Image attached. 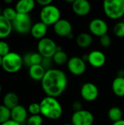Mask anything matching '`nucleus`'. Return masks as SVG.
Here are the masks:
<instances>
[{"instance_id":"obj_1","label":"nucleus","mask_w":124,"mask_h":125,"mask_svg":"<svg viewBox=\"0 0 124 125\" xmlns=\"http://www.w3.org/2000/svg\"><path fill=\"white\" fill-rule=\"evenodd\" d=\"M68 80L65 73L58 69L51 68L46 71L41 81V86L47 96L57 98L67 89Z\"/></svg>"},{"instance_id":"obj_2","label":"nucleus","mask_w":124,"mask_h":125,"mask_svg":"<svg viewBox=\"0 0 124 125\" xmlns=\"http://www.w3.org/2000/svg\"><path fill=\"white\" fill-rule=\"evenodd\" d=\"M41 114L51 120H57L63 114V108L57 98L47 96L40 103Z\"/></svg>"},{"instance_id":"obj_3","label":"nucleus","mask_w":124,"mask_h":125,"mask_svg":"<svg viewBox=\"0 0 124 125\" xmlns=\"http://www.w3.org/2000/svg\"><path fill=\"white\" fill-rule=\"evenodd\" d=\"M103 10L109 18L119 19L124 15V0H103Z\"/></svg>"},{"instance_id":"obj_4","label":"nucleus","mask_w":124,"mask_h":125,"mask_svg":"<svg viewBox=\"0 0 124 125\" xmlns=\"http://www.w3.org/2000/svg\"><path fill=\"white\" fill-rule=\"evenodd\" d=\"M23 65V57L18 53L10 51L6 56L2 57L1 67L7 73H17L22 68Z\"/></svg>"},{"instance_id":"obj_5","label":"nucleus","mask_w":124,"mask_h":125,"mask_svg":"<svg viewBox=\"0 0 124 125\" xmlns=\"http://www.w3.org/2000/svg\"><path fill=\"white\" fill-rule=\"evenodd\" d=\"M39 17L40 21L47 26H53L58 21L61 19V11L55 5H47L42 7L41 9Z\"/></svg>"},{"instance_id":"obj_6","label":"nucleus","mask_w":124,"mask_h":125,"mask_svg":"<svg viewBox=\"0 0 124 125\" xmlns=\"http://www.w3.org/2000/svg\"><path fill=\"white\" fill-rule=\"evenodd\" d=\"M13 29L19 34H26L30 32L32 27L31 19L29 14L18 13L12 21Z\"/></svg>"},{"instance_id":"obj_7","label":"nucleus","mask_w":124,"mask_h":125,"mask_svg":"<svg viewBox=\"0 0 124 125\" xmlns=\"http://www.w3.org/2000/svg\"><path fill=\"white\" fill-rule=\"evenodd\" d=\"M58 45L55 41L48 37H44L39 40L37 44L38 52L46 58H53L57 51Z\"/></svg>"},{"instance_id":"obj_8","label":"nucleus","mask_w":124,"mask_h":125,"mask_svg":"<svg viewBox=\"0 0 124 125\" xmlns=\"http://www.w3.org/2000/svg\"><path fill=\"white\" fill-rule=\"evenodd\" d=\"M94 122V114L85 109L74 112L71 118V123L73 125H92Z\"/></svg>"},{"instance_id":"obj_9","label":"nucleus","mask_w":124,"mask_h":125,"mask_svg":"<svg viewBox=\"0 0 124 125\" xmlns=\"http://www.w3.org/2000/svg\"><path fill=\"white\" fill-rule=\"evenodd\" d=\"M67 68L72 75L80 76L86 72V64L82 57L72 56L67 62Z\"/></svg>"},{"instance_id":"obj_10","label":"nucleus","mask_w":124,"mask_h":125,"mask_svg":"<svg viewBox=\"0 0 124 125\" xmlns=\"http://www.w3.org/2000/svg\"><path fill=\"white\" fill-rule=\"evenodd\" d=\"M99 94V91L96 84L87 82L82 85L80 89V95L82 98L87 102L96 100Z\"/></svg>"},{"instance_id":"obj_11","label":"nucleus","mask_w":124,"mask_h":125,"mask_svg":"<svg viewBox=\"0 0 124 125\" xmlns=\"http://www.w3.org/2000/svg\"><path fill=\"white\" fill-rule=\"evenodd\" d=\"M88 28L92 34L99 37L107 34L108 31L107 23L101 18H94L91 20L89 23Z\"/></svg>"},{"instance_id":"obj_12","label":"nucleus","mask_w":124,"mask_h":125,"mask_svg":"<svg viewBox=\"0 0 124 125\" xmlns=\"http://www.w3.org/2000/svg\"><path fill=\"white\" fill-rule=\"evenodd\" d=\"M53 30L58 36L67 37L72 32V26L69 21L61 18L53 25Z\"/></svg>"},{"instance_id":"obj_13","label":"nucleus","mask_w":124,"mask_h":125,"mask_svg":"<svg viewBox=\"0 0 124 125\" xmlns=\"http://www.w3.org/2000/svg\"><path fill=\"white\" fill-rule=\"evenodd\" d=\"M88 62L93 67L99 68L105 65L106 62V56L105 53L100 51H92L88 53Z\"/></svg>"},{"instance_id":"obj_14","label":"nucleus","mask_w":124,"mask_h":125,"mask_svg":"<svg viewBox=\"0 0 124 125\" xmlns=\"http://www.w3.org/2000/svg\"><path fill=\"white\" fill-rule=\"evenodd\" d=\"M73 12L79 16H86L91 12V6L88 0H75L72 4Z\"/></svg>"},{"instance_id":"obj_15","label":"nucleus","mask_w":124,"mask_h":125,"mask_svg":"<svg viewBox=\"0 0 124 125\" xmlns=\"http://www.w3.org/2000/svg\"><path fill=\"white\" fill-rule=\"evenodd\" d=\"M11 116L10 119L19 124H22L27 120L28 111L26 108L20 105H18L15 108L10 110Z\"/></svg>"},{"instance_id":"obj_16","label":"nucleus","mask_w":124,"mask_h":125,"mask_svg":"<svg viewBox=\"0 0 124 125\" xmlns=\"http://www.w3.org/2000/svg\"><path fill=\"white\" fill-rule=\"evenodd\" d=\"M47 31H48V26L44 23H42V21H39L32 25L30 33L34 38L39 40L45 37Z\"/></svg>"},{"instance_id":"obj_17","label":"nucleus","mask_w":124,"mask_h":125,"mask_svg":"<svg viewBox=\"0 0 124 125\" xmlns=\"http://www.w3.org/2000/svg\"><path fill=\"white\" fill-rule=\"evenodd\" d=\"M35 4V0H18L15 9L18 13L29 14L34 10Z\"/></svg>"},{"instance_id":"obj_18","label":"nucleus","mask_w":124,"mask_h":125,"mask_svg":"<svg viewBox=\"0 0 124 125\" xmlns=\"http://www.w3.org/2000/svg\"><path fill=\"white\" fill-rule=\"evenodd\" d=\"M29 68V74L30 78L36 81H41L47 71L42 64H34Z\"/></svg>"},{"instance_id":"obj_19","label":"nucleus","mask_w":124,"mask_h":125,"mask_svg":"<svg viewBox=\"0 0 124 125\" xmlns=\"http://www.w3.org/2000/svg\"><path fill=\"white\" fill-rule=\"evenodd\" d=\"M43 56L39 53H27L23 57V64L30 67L34 64H41Z\"/></svg>"},{"instance_id":"obj_20","label":"nucleus","mask_w":124,"mask_h":125,"mask_svg":"<svg viewBox=\"0 0 124 125\" xmlns=\"http://www.w3.org/2000/svg\"><path fill=\"white\" fill-rule=\"evenodd\" d=\"M12 22L4 18L2 15H0V39H4L9 37L12 31Z\"/></svg>"},{"instance_id":"obj_21","label":"nucleus","mask_w":124,"mask_h":125,"mask_svg":"<svg viewBox=\"0 0 124 125\" xmlns=\"http://www.w3.org/2000/svg\"><path fill=\"white\" fill-rule=\"evenodd\" d=\"M112 90L118 97H124V77H116L112 83Z\"/></svg>"},{"instance_id":"obj_22","label":"nucleus","mask_w":124,"mask_h":125,"mask_svg":"<svg viewBox=\"0 0 124 125\" xmlns=\"http://www.w3.org/2000/svg\"><path fill=\"white\" fill-rule=\"evenodd\" d=\"M3 105L8 108L10 110L19 105V98L17 94L15 92L7 93L3 98Z\"/></svg>"},{"instance_id":"obj_23","label":"nucleus","mask_w":124,"mask_h":125,"mask_svg":"<svg viewBox=\"0 0 124 125\" xmlns=\"http://www.w3.org/2000/svg\"><path fill=\"white\" fill-rule=\"evenodd\" d=\"M93 42V37L92 36L86 32L80 33L77 35L76 38V43L77 45L82 48H86L91 46Z\"/></svg>"},{"instance_id":"obj_24","label":"nucleus","mask_w":124,"mask_h":125,"mask_svg":"<svg viewBox=\"0 0 124 125\" xmlns=\"http://www.w3.org/2000/svg\"><path fill=\"white\" fill-rule=\"evenodd\" d=\"M53 62L58 65H64L65 64H67L69 59L66 52H64L61 47L58 46L57 51L53 56Z\"/></svg>"},{"instance_id":"obj_25","label":"nucleus","mask_w":124,"mask_h":125,"mask_svg":"<svg viewBox=\"0 0 124 125\" xmlns=\"http://www.w3.org/2000/svg\"><path fill=\"white\" fill-rule=\"evenodd\" d=\"M108 118L113 123L123 119L122 110L117 106L112 107L108 111Z\"/></svg>"},{"instance_id":"obj_26","label":"nucleus","mask_w":124,"mask_h":125,"mask_svg":"<svg viewBox=\"0 0 124 125\" xmlns=\"http://www.w3.org/2000/svg\"><path fill=\"white\" fill-rule=\"evenodd\" d=\"M11 116L10 110L3 104L0 105V125L10 120Z\"/></svg>"},{"instance_id":"obj_27","label":"nucleus","mask_w":124,"mask_h":125,"mask_svg":"<svg viewBox=\"0 0 124 125\" xmlns=\"http://www.w3.org/2000/svg\"><path fill=\"white\" fill-rule=\"evenodd\" d=\"M18 12L16 11L15 9L12 8V7H6L2 10V15L6 18L7 20L10 21L11 22L15 18L16 15H17Z\"/></svg>"},{"instance_id":"obj_28","label":"nucleus","mask_w":124,"mask_h":125,"mask_svg":"<svg viewBox=\"0 0 124 125\" xmlns=\"http://www.w3.org/2000/svg\"><path fill=\"white\" fill-rule=\"evenodd\" d=\"M113 33L118 37H124V21L118 22L114 26Z\"/></svg>"},{"instance_id":"obj_29","label":"nucleus","mask_w":124,"mask_h":125,"mask_svg":"<svg viewBox=\"0 0 124 125\" xmlns=\"http://www.w3.org/2000/svg\"><path fill=\"white\" fill-rule=\"evenodd\" d=\"M42 117L39 115H31L27 120H26V124L27 125H42Z\"/></svg>"},{"instance_id":"obj_30","label":"nucleus","mask_w":124,"mask_h":125,"mask_svg":"<svg viewBox=\"0 0 124 125\" xmlns=\"http://www.w3.org/2000/svg\"><path fill=\"white\" fill-rule=\"evenodd\" d=\"M28 112L31 115L41 114V108H40L39 103H31L28 107Z\"/></svg>"},{"instance_id":"obj_31","label":"nucleus","mask_w":124,"mask_h":125,"mask_svg":"<svg viewBox=\"0 0 124 125\" xmlns=\"http://www.w3.org/2000/svg\"><path fill=\"white\" fill-rule=\"evenodd\" d=\"M99 42L102 47H105V48L109 47L112 43V40H111L110 36L107 34L102 35V37H99Z\"/></svg>"},{"instance_id":"obj_32","label":"nucleus","mask_w":124,"mask_h":125,"mask_svg":"<svg viewBox=\"0 0 124 125\" xmlns=\"http://www.w3.org/2000/svg\"><path fill=\"white\" fill-rule=\"evenodd\" d=\"M10 52V45L4 40H0V56L4 57Z\"/></svg>"},{"instance_id":"obj_33","label":"nucleus","mask_w":124,"mask_h":125,"mask_svg":"<svg viewBox=\"0 0 124 125\" xmlns=\"http://www.w3.org/2000/svg\"><path fill=\"white\" fill-rule=\"evenodd\" d=\"M53 62V58H46V57H43L41 64L42 65V67H43L46 70H48L51 69V66H52V62Z\"/></svg>"},{"instance_id":"obj_34","label":"nucleus","mask_w":124,"mask_h":125,"mask_svg":"<svg viewBox=\"0 0 124 125\" xmlns=\"http://www.w3.org/2000/svg\"><path fill=\"white\" fill-rule=\"evenodd\" d=\"M72 109L74 111V112L75 111H79L80 110H83V104L80 101H75L73 103H72Z\"/></svg>"},{"instance_id":"obj_35","label":"nucleus","mask_w":124,"mask_h":125,"mask_svg":"<svg viewBox=\"0 0 124 125\" xmlns=\"http://www.w3.org/2000/svg\"><path fill=\"white\" fill-rule=\"evenodd\" d=\"M35 1L37 4H39L42 7H45V6L51 4L53 0H35Z\"/></svg>"},{"instance_id":"obj_36","label":"nucleus","mask_w":124,"mask_h":125,"mask_svg":"<svg viewBox=\"0 0 124 125\" xmlns=\"http://www.w3.org/2000/svg\"><path fill=\"white\" fill-rule=\"evenodd\" d=\"M0 125H20V124H19V123H18V122H15V121H13V120H12V119H10V120H8V121H7V122H4V123H2V124H1Z\"/></svg>"},{"instance_id":"obj_37","label":"nucleus","mask_w":124,"mask_h":125,"mask_svg":"<svg viewBox=\"0 0 124 125\" xmlns=\"http://www.w3.org/2000/svg\"><path fill=\"white\" fill-rule=\"evenodd\" d=\"M118 77H124V70H119L117 73Z\"/></svg>"},{"instance_id":"obj_38","label":"nucleus","mask_w":124,"mask_h":125,"mask_svg":"<svg viewBox=\"0 0 124 125\" xmlns=\"http://www.w3.org/2000/svg\"><path fill=\"white\" fill-rule=\"evenodd\" d=\"M113 125H124V119H121L116 122H114Z\"/></svg>"},{"instance_id":"obj_39","label":"nucleus","mask_w":124,"mask_h":125,"mask_svg":"<svg viewBox=\"0 0 124 125\" xmlns=\"http://www.w3.org/2000/svg\"><path fill=\"white\" fill-rule=\"evenodd\" d=\"M66 2H67V3H69V4H73L75 1V0H64Z\"/></svg>"},{"instance_id":"obj_40","label":"nucleus","mask_w":124,"mask_h":125,"mask_svg":"<svg viewBox=\"0 0 124 125\" xmlns=\"http://www.w3.org/2000/svg\"><path fill=\"white\" fill-rule=\"evenodd\" d=\"M4 1L7 4H11L12 2V0H4Z\"/></svg>"},{"instance_id":"obj_41","label":"nucleus","mask_w":124,"mask_h":125,"mask_svg":"<svg viewBox=\"0 0 124 125\" xmlns=\"http://www.w3.org/2000/svg\"><path fill=\"white\" fill-rule=\"evenodd\" d=\"M2 65V56H0V67H1Z\"/></svg>"},{"instance_id":"obj_42","label":"nucleus","mask_w":124,"mask_h":125,"mask_svg":"<svg viewBox=\"0 0 124 125\" xmlns=\"http://www.w3.org/2000/svg\"><path fill=\"white\" fill-rule=\"evenodd\" d=\"M64 125H73L72 123H67V124H64Z\"/></svg>"},{"instance_id":"obj_43","label":"nucleus","mask_w":124,"mask_h":125,"mask_svg":"<svg viewBox=\"0 0 124 125\" xmlns=\"http://www.w3.org/2000/svg\"><path fill=\"white\" fill-rule=\"evenodd\" d=\"M2 15V10H1V8H0V15Z\"/></svg>"},{"instance_id":"obj_44","label":"nucleus","mask_w":124,"mask_h":125,"mask_svg":"<svg viewBox=\"0 0 124 125\" xmlns=\"http://www.w3.org/2000/svg\"><path fill=\"white\" fill-rule=\"evenodd\" d=\"M1 85H0V93H1Z\"/></svg>"}]
</instances>
